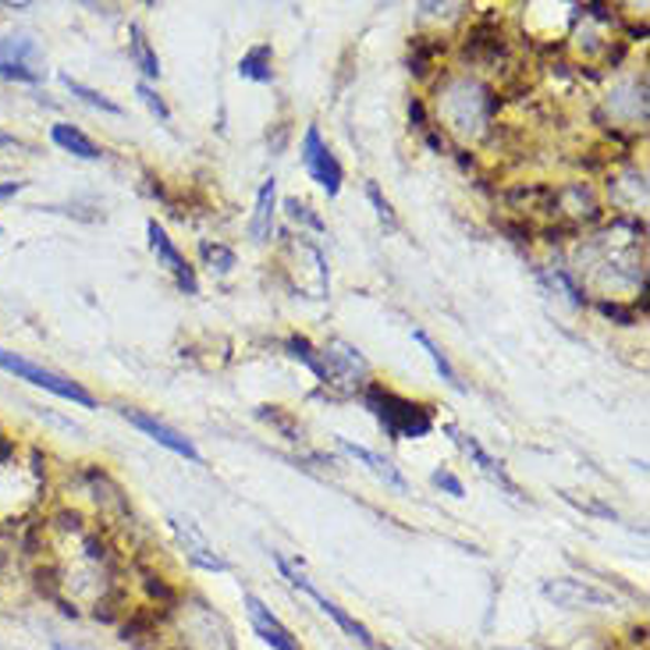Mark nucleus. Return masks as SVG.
Listing matches in <instances>:
<instances>
[{
	"mask_svg": "<svg viewBox=\"0 0 650 650\" xmlns=\"http://www.w3.org/2000/svg\"><path fill=\"white\" fill-rule=\"evenodd\" d=\"M136 97H139L142 104H147V107H150L153 115L161 118L164 124L171 121V107L164 104V97H161V93H156V89H153L150 83H139V86H136Z\"/></svg>",
	"mask_w": 650,
	"mask_h": 650,
	"instance_id": "c85d7f7f",
	"label": "nucleus"
},
{
	"mask_svg": "<svg viewBox=\"0 0 650 650\" xmlns=\"http://www.w3.org/2000/svg\"><path fill=\"white\" fill-rule=\"evenodd\" d=\"M0 370L11 373V377H19V380H25V384H33V388L51 391V394H57V399H65L72 405H83V409L97 405V399H93V394L83 384H78V380H72L65 373L46 370V367H40V362L25 359L19 353H8V348H0Z\"/></svg>",
	"mask_w": 650,
	"mask_h": 650,
	"instance_id": "7ed1b4c3",
	"label": "nucleus"
},
{
	"mask_svg": "<svg viewBox=\"0 0 650 650\" xmlns=\"http://www.w3.org/2000/svg\"><path fill=\"white\" fill-rule=\"evenodd\" d=\"M167 527H171V533L178 537V544H182V551H185V559L193 562L196 568H206V573H228V562L220 559V554L210 548V541L199 533V527L193 519H182V516H171L167 519Z\"/></svg>",
	"mask_w": 650,
	"mask_h": 650,
	"instance_id": "6e6552de",
	"label": "nucleus"
},
{
	"mask_svg": "<svg viewBox=\"0 0 650 650\" xmlns=\"http://www.w3.org/2000/svg\"><path fill=\"white\" fill-rule=\"evenodd\" d=\"M0 147H22V139H19V136H8V132H0Z\"/></svg>",
	"mask_w": 650,
	"mask_h": 650,
	"instance_id": "c9c22d12",
	"label": "nucleus"
},
{
	"mask_svg": "<svg viewBox=\"0 0 650 650\" xmlns=\"http://www.w3.org/2000/svg\"><path fill=\"white\" fill-rule=\"evenodd\" d=\"M129 51H132V61H136V68L147 75V78H161V61H156V51H153V43L147 40V33H142L139 25L129 29Z\"/></svg>",
	"mask_w": 650,
	"mask_h": 650,
	"instance_id": "4be33fe9",
	"label": "nucleus"
},
{
	"mask_svg": "<svg viewBox=\"0 0 650 650\" xmlns=\"http://www.w3.org/2000/svg\"><path fill=\"white\" fill-rule=\"evenodd\" d=\"M359 399L377 416V423L384 426V434L391 441H405V437L416 441V437H426L434 431V409L431 405L412 402V399H405V394L377 384V380H370V384L362 388Z\"/></svg>",
	"mask_w": 650,
	"mask_h": 650,
	"instance_id": "f03ea898",
	"label": "nucleus"
},
{
	"mask_svg": "<svg viewBox=\"0 0 650 650\" xmlns=\"http://www.w3.org/2000/svg\"><path fill=\"white\" fill-rule=\"evenodd\" d=\"M498 93L477 83V78H448L437 89V115L448 121V129L455 136H480L487 132L490 118L498 115Z\"/></svg>",
	"mask_w": 650,
	"mask_h": 650,
	"instance_id": "f257e3e1",
	"label": "nucleus"
},
{
	"mask_svg": "<svg viewBox=\"0 0 650 650\" xmlns=\"http://www.w3.org/2000/svg\"><path fill=\"white\" fill-rule=\"evenodd\" d=\"M54 650H86V647H72V643H61V640H57Z\"/></svg>",
	"mask_w": 650,
	"mask_h": 650,
	"instance_id": "e433bc0d",
	"label": "nucleus"
},
{
	"mask_svg": "<svg viewBox=\"0 0 650 650\" xmlns=\"http://www.w3.org/2000/svg\"><path fill=\"white\" fill-rule=\"evenodd\" d=\"M274 214H278V182L274 178H267L260 185V193H257V210H252V220H249V235H252V242H271V235H274Z\"/></svg>",
	"mask_w": 650,
	"mask_h": 650,
	"instance_id": "dca6fc26",
	"label": "nucleus"
},
{
	"mask_svg": "<svg viewBox=\"0 0 650 650\" xmlns=\"http://www.w3.org/2000/svg\"><path fill=\"white\" fill-rule=\"evenodd\" d=\"M505 203L519 210L522 217L527 214H559V193L551 185H516L505 193Z\"/></svg>",
	"mask_w": 650,
	"mask_h": 650,
	"instance_id": "4468645a",
	"label": "nucleus"
},
{
	"mask_svg": "<svg viewBox=\"0 0 650 650\" xmlns=\"http://www.w3.org/2000/svg\"><path fill=\"white\" fill-rule=\"evenodd\" d=\"M338 445H342V452L345 455H353L356 463H362L377 480H384L388 487H394V490H409V484H405V477L399 473V466L391 463V458H384V455H377V452H370V448H362V445H353L348 437H338Z\"/></svg>",
	"mask_w": 650,
	"mask_h": 650,
	"instance_id": "2eb2a0df",
	"label": "nucleus"
},
{
	"mask_svg": "<svg viewBox=\"0 0 650 650\" xmlns=\"http://www.w3.org/2000/svg\"><path fill=\"white\" fill-rule=\"evenodd\" d=\"M544 597H551L554 605H562V608H608L611 605V594L594 591V586H586L579 579L544 583Z\"/></svg>",
	"mask_w": 650,
	"mask_h": 650,
	"instance_id": "ddd939ff",
	"label": "nucleus"
},
{
	"mask_svg": "<svg viewBox=\"0 0 650 650\" xmlns=\"http://www.w3.org/2000/svg\"><path fill=\"white\" fill-rule=\"evenodd\" d=\"M246 611H249V622L252 629H257V637L271 647V650H303L299 647V640L292 637V629L281 622V618L263 605V600L257 594H246Z\"/></svg>",
	"mask_w": 650,
	"mask_h": 650,
	"instance_id": "9d476101",
	"label": "nucleus"
},
{
	"mask_svg": "<svg viewBox=\"0 0 650 650\" xmlns=\"http://www.w3.org/2000/svg\"><path fill=\"white\" fill-rule=\"evenodd\" d=\"M299 156H303V167L306 174L324 188L327 196H338L342 193V182H345V167L335 153H331V147L324 142L321 129L316 124H310V129L303 132V147H299Z\"/></svg>",
	"mask_w": 650,
	"mask_h": 650,
	"instance_id": "39448f33",
	"label": "nucleus"
},
{
	"mask_svg": "<svg viewBox=\"0 0 650 650\" xmlns=\"http://www.w3.org/2000/svg\"><path fill=\"white\" fill-rule=\"evenodd\" d=\"M147 235H150V249L156 252V260H161V267H167V271L174 274V281H178V289L196 295L199 292V281H196V271L193 263H188L182 257V249L171 242V235L164 231V225H156V220H147Z\"/></svg>",
	"mask_w": 650,
	"mask_h": 650,
	"instance_id": "1a4fd4ad",
	"label": "nucleus"
},
{
	"mask_svg": "<svg viewBox=\"0 0 650 650\" xmlns=\"http://www.w3.org/2000/svg\"><path fill=\"white\" fill-rule=\"evenodd\" d=\"M544 278H548V281H551L559 292H565V299H568V303H573L576 310H583V306H586V295H583V289H579V284L573 281V274H568L565 267H551V271H544Z\"/></svg>",
	"mask_w": 650,
	"mask_h": 650,
	"instance_id": "a878e982",
	"label": "nucleus"
},
{
	"mask_svg": "<svg viewBox=\"0 0 650 650\" xmlns=\"http://www.w3.org/2000/svg\"><path fill=\"white\" fill-rule=\"evenodd\" d=\"M46 57L33 36H0V78L4 83L40 86L46 78Z\"/></svg>",
	"mask_w": 650,
	"mask_h": 650,
	"instance_id": "20e7f679",
	"label": "nucleus"
},
{
	"mask_svg": "<svg viewBox=\"0 0 650 650\" xmlns=\"http://www.w3.org/2000/svg\"><path fill=\"white\" fill-rule=\"evenodd\" d=\"M121 416L129 420L136 431H142L150 441H156L161 448H167V452H174V455H182V458H188V463H203V455H199V448L188 441L185 434H178L174 426H167V423H161L156 416H150V412H142V409H132V405H124L121 409Z\"/></svg>",
	"mask_w": 650,
	"mask_h": 650,
	"instance_id": "0eeeda50",
	"label": "nucleus"
},
{
	"mask_svg": "<svg viewBox=\"0 0 650 650\" xmlns=\"http://www.w3.org/2000/svg\"><path fill=\"white\" fill-rule=\"evenodd\" d=\"M597 310L608 316V321H615L618 327H632L637 324V306H622V303H615V299H600Z\"/></svg>",
	"mask_w": 650,
	"mask_h": 650,
	"instance_id": "cd10ccee",
	"label": "nucleus"
},
{
	"mask_svg": "<svg viewBox=\"0 0 650 650\" xmlns=\"http://www.w3.org/2000/svg\"><path fill=\"white\" fill-rule=\"evenodd\" d=\"M25 188V182H0V199H11V196H19Z\"/></svg>",
	"mask_w": 650,
	"mask_h": 650,
	"instance_id": "f704fd0d",
	"label": "nucleus"
},
{
	"mask_svg": "<svg viewBox=\"0 0 650 650\" xmlns=\"http://www.w3.org/2000/svg\"><path fill=\"white\" fill-rule=\"evenodd\" d=\"M284 214H289V220L292 225H299V228H310V231H327V225H324V217L313 210V206L306 203V199H284Z\"/></svg>",
	"mask_w": 650,
	"mask_h": 650,
	"instance_id": "b1692460",
	"label": "nucleus"
},
{
	"mask_svg": "<svg viewBox=\"0 0 650 650\" xmlns=\"http://www.w3.org/2000/svg\"><path fill=\"white\" fill-rule=\"evenodd\" d=\"M448 434H452V441H455V445L463 448V452H466V455L473 458V463L480 466V473H484L487 480L501 484L505 490H509L512 498H519V487L512 484V477H509V473H505V463H501V458H495V455H490V452H487V448L480 445L477 437H473V434H463V431H458V426H448Z\"/></svg>",
	"mask_w": 650,
	"mask_h": 650,
	"instance_id": "f8f14e48",
	"label": "nucleus"
},
{
	"mask_svg": "<svg viewBox=\"0 0 650 650\" xmlns=\"http://www.w3.org/2000/svg\"><path fill=\"white\" fill-rule=\"evenodd\" d=\"M147 591H150L156 600H164V605H174V600H178V594H174L171 586H167L164 579H156V576H147Z\"/></svg>",
	"mask_w": 650,
	"mask_h": 650,
	"instance_id": "473e14b6",
	"label": "nucleus"
},
{
	"mask_svg": "<svg viewBox=\"0 0 650 650\" xmlns=\"http://www.w3.org/2000/svg\"><path fill=\"white\" fill-rule=\"evenodd\" d=\"M412 342H420L423 345V353L426 356H431V362H434V367H437V373L441 377H445L448 380V384L455 388V391H463V380H458V373H455V367H452V359L445 356V348H441L431 335H426V331H412Z\"/></svg>",
	"mask_w": 650,
	"mask_h": 650,
	"instance_id": "5701e85b",
	"label": "nucleus"
},
{
	"mask_svg": "<svg viewBox=\"0 0 650 650\" xmlns=\"http://www.w3.org/2000/svg\"><path fill=\"white\" fill-rule=\"evenodd\" d=\"M257 416L267 420L271 426H278V431L289 437V441H303V426H299V420L292 416V412H284L281 405H260Z\"/></svg>",
	"mask_w": 650,
	"mask_h": 650,
	"instance_id": "393cba45",
	"label": "nucleus"
},
{
	"mask_svg": "<svg viewBox=\"0 0 650 650\" xmlns=\"http://www.w3.org/2000/svg\"><path fill=\"white\" fill-rule=\"evenodd\" d=\"M445 54V43L441 40H434V36H412V43H409V72L412 75H426L434 68V61Z\"/></svg>",
	"mask_w": 650,
	"mask_h": 650,
	"instance_id": "aec40b11",
	"label": "nucleus"
},
{
	"mask_svg": "<svg viewBox=\"0 0 650 650\" xmlns=\"http://www.w3.org/2000/svg\"><path fill=\"white\" fill-rule=\"evenodd\" d=\"M57 78H61V86H65L72 97H78L86 107H97V110H104V115H124V107L121 104H115L110 97H104V93H97V89H89V86H83L78 78H72L68 72H57Z\"/></svg>",
	"mask_w": 650,
	"mask_h": 650,
	"instance_id": "412c9836",
	"label": "nucleus"
},
{
	"mask_svg": "<svg viewBox=\"0 0 650 650\" xmlns=\"http://www.w3.org/2000/svg\"><path fill=\"white\" fill-rule=\"evenodd\" d=\"M239 78H249V83H274V46L271 43H257L249 46L239 61Z\"/></svg>",
	"mask_w": 650,
	"mask_h": 650,
	"instance_id": "a211bd4d",
	"label": "nucleus"
},
{
	"mask_svg": "<svg viewBox=\"0 0 650 650\" xmlns=\"http://www.w3.org/2000/svg\"><path fill=\"white\" fill-rule=\"evenodd\" d=\"M463 54L477 65H498V57L505 54V33L495 19H480L469 29L463 40Z\"/></svg>",
	"mask_w": 650,
	"mask_h": 650,
	"instance_id": "9b49d317",
	"label": "nucleus"
},
{
	"mask_svg": "<svg viewBox=\"0 0 650 650\" xmlns=\"http://www.w3.org/2000/svg\"><path fill=\"white\" fill-rule=\"evenodd\" d=\"M0 231H4V228H0Z\"/></svg>",
	"mask_w": 650,
	"mask_h": 650,
	"instance_id": "4c0bfd02",
	"label": "nucleus"
},
{
	"mask_svg": "<svg viewBox=\"0 0 650 650\" xmlns=\"http://www.w3.org/2000/svg\"><path fill=\"white\" fill-rule=\"evenodd\" d=\"M501 231H509L516 242H533V225H530V220H501Z\"/></svg>",
	"mask_w": 650,
	"mask_h": 650,
	"instance_id": "2f4dec72",
	"label": "nucleus"
},
{
	"mask_svg": "<svg viewBox=\"0 0 650 650\" xmlns=\"http://www.w3.org/2000/svg\"><path fill=\"white\" fill-rule=\"evenodd\" d=\"M274 565L281 568V576L289 579V583L295 586V591H303V594H306V597L313 600V605L321 608V611H324V615L331 618V622L338 626V629H345L348 637H356V640H359L362 647H373V637H370V629L362 626L359 618H353V615H348L345 608H338V605H335V600H331V597H324L321 591H316V586H313V583H310V579H306L303 573H299V568H295L292 562H284L281 554H274Z\"/></svg>",
	"mask_w": 650,
	"mask_h": 650,
	"instance_id": "423d86ee",
	"label": "nucleus"
},
{
	"mask_svg": "<svg viewBox=\"0 0 650 650\" xmlns=\"http://www.w3.org/2000/svg\"><path fill=\"white\" fill-rule=\"evenodd\" d=\"M199 257L217 274H228L231 267H235V252L228 246H220V242H199Z\"/></svg>",
	"mask_w": 650,
	"mask_h": 650,
	"instance_id": "bb28decb",
	"label": "nucleus"
},
{
	"mask_svg": "<svg viewBox=\"0 0 650 650\" xmlns=\"http://www.w3.org/2000/svg\"><path fill=\"white\" fill-rule=\"evenodd\" d=\"M409 121H412V129L426 132V107H423V100H412L409 104Z\"/></svg>",
	"mask_w": 650,
	"mask_h": 650,
	"instance_id": "72a5a7b5",
	"label": "nucleus"
},
{
	"mask_svg": "<svg viewBox=\"0 0 650 650\" xmlns=\"http://www.w3.org/2000/svg\"><path fill=\"white\" fill-rule=\"evenodd\" d=\"M434 484L445 490V495H452V498H463L466 495V487H463V480L455 477V473H448V469H437L434 473Z\"/></svg>",
	"mask_w": 650,
	"mask_h": 650,
	"instance_id": "7c9ffc66",
	"label": "nucleus"
},
{
	"mask_svg": "<svg viewBox=\"0 0 650 650\" xmlns=\"http://www.w3.org/2000/svg\"><path fill=\"white\" fill-rule=\"evenodd\" d=\"M51 139H54L57 150L78 156V161H100V156H104V150L83 129H78V124H68V121L51 124Z\"/></svg>",
	"mask_w": 650,
	"mask_h": 650,
	"instance_id": "f3484780",
	"label": "nucleus"
},
{
	"mask_svg": "<svg viewBox=\"0 0 650 650\" xmlns=\"http://www.w3.org/2000/svg\"><path fill=\"white\" fill-rule=\"evenodd\" d=\"M284 348H289V356L303 362V367L327 388V362H324V353H321V348H316L306 335H292L289 342H284Z\"/></svg>",
	"mask_w": 650,
	"mask_h": 650,
	"instance_id": "6ab92c4d",
	"label": "nucleus"
},
{
	"mask_svg": "<svg viewBox=\"0 0 650 650\" xmlns=\"http://www.w3.org/2000/svg\"><path fill=\"white\" fill-rule=\"evenodd\" d=\"M367 196H370V203H373V210H377V217L384 220L388 228H399V217H394V210H391V203L384 199V193H380V185L377 182H367Z\"/></svg>",
	"mask_w": 650,
	"mask_h": 650,
	"instance_id": "c756f323",
	"label": "nucleus"
}]
</instances>
